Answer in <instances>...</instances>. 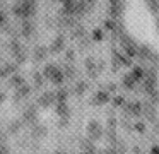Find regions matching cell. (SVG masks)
Masks as SVG:
<instances>
[{
	"instance_id": "cell-6",
	"label": "cell",
	"mask_w": 159,
	"mask_h": 154,
	"mask_svg": "<svg viewBox=\"0 0 159 154\" xmlns=\"http://www.w3.org/2000/svg\"><path fill=\"white\" fill-rule=\"evenodd\" d=\"M63 48H65V38H63V34H58V36L53 40V44L50 46V51H52V53H58Z\"/></svg>"
},
{
	"instance_id": "cell-21",
	"label": "cell",
	"mask_w": 159,
	"mask_h": 154,
	"mask_svg": "<svg viewBox=\"0 0 159 154\" xmlns=\"http://www.w3.org/2000/svg\"><path fill=\"white\" fill-rule=\"evenodd\" d=\"M55 96H57V101L58 103H67V96H69V92H67L65 87H60L58 91L55 92Z\"/></svg>"
},
{
	"instance_id": "cell-5",
	"label": "cell",
	"mask_w": 159,
	"mask_h": 154,
	"mask_svg": "<svg viewBox=\"0 0 159 154\" xmlns=\"http://www.w3.org/2000/svg\"><path fill=\"white\" fill-rule=\"evenodd\" d=\"M125 113L128 116H139L142 113V105L140 103H125Z\"/></svg>"
},
{
	"instance_id": "cell-42",
	"label": "cell",
	"mask_w": 159,
	"mask_h": 154,
	"mask_svg": "<svg viewBox=\"0 0 159 154\" xmlns=\"http://www.w3.org/2000/svg\"><path fill=\"white\" fill-rule=\"evenodd\" d=\"M151 154H159V146H152L151 147Z\"/></svg>"
},
{
	"instance_id": "cell-34",
	"label": "cell",
	"mask_w": 159,
	"mask_h": 154,
	"mask_svg": "<svg viewBox=\"0 0 159 154\" xmlns=\"http://www.w3.org/2000/svg\"><path fill=\"white\" fill-rule=\"evenodd\" d=\"M72 34H74L75 38H77V36H82V34H84V27H82V26H77V27H75V31H74Z\"/></svg>"
},
{
	"instance_id": "cell-11",
	"label": "cell",
	"mask_w": 159,
	"mask_h": 154,
	"mask_svg": "<svg viewBox=\"0 0 159 154\" xmlns=\"http://www.w3.org/2000/svg\"><path fill=\"white\" fill-rule=\"evenodd\" d=\"M80 147H82V152L96 154V147H94V144H93V140H91V139H84V140H80Z\"/></svg>"
},
{
	"instance_id": "cell-45",
	"label": "cell",
	"mask_w": 159,
	"mask_h": 154,
	"mask_svg": "<svg viewBox=\"0 0 159 154\" xmlns=\"http://www.w3.org/2000/svg\"><path fill=\"white\" fill-rule=\"evenodd\" d=\"M4 99H5V94H4V92H0V103L4 101Z\"/></svg>"
},
{
	"instance_id": "cell-27",
	"label": "cell",
	"mask_w": 159,
	"mask_h": 154,
	"mask_svg": "<svg viewBox=\"0 0 159 154\" xmlns=\"http://www.w3.org/2000/svg\"><path fill=\"white\" fill-rule=\"evenodd\" d=\"M63 77H65V75H63V72L60 70L58 74H57L55 77L52 79V82H53V84H57V86H60V84H62V82H63Z\"/></svg>"
},
{
	"instance_id": "cell-9",
	"label": "cell",
	"mask_w": 159,
	"mask_h": 154,
	"mask_svg": "<svg viewBox=\"0 0 159 154\" xmlns=\"http://www.w3.org/2000/svg\"><path fill=\"white\" fill-rule=\"evenodd\" d=\"M36 118H38V111H36V108L34 106H28L26 111H24V120L29 122V123H33V122H36Z\"/></svg>"
},
{
	"instance_id": "cell-12",
	"label": "cell",
	"mask_w": 159,
	"mask_h": 154,
	"mask_svg": "<svg viewBox=\"0 0 159 154\" xmlns=\"http://www.w3.org/2000/svg\"><path fill=\"white\" fill-rule=\"evenodd\" d=\"M16 70H17V67L12 63H5L4 67H0V77H9V75H14Z\"/></svg>"
},
{
	"instance_id": "cell-41",
	"label": "cell",
	"mask_w": 159,
	"mask_h": 154,
	"mask_svg": "<svg viewBox=\"0 0 159 154\" xmlns=\"http://www.w3.org/2000/svg\"><path fill=\"white\" fill-rule=\"evenodd\" d=\"M149 7H151V9H156V10H159V2H149Z\"/></svg>"
},
{
	"instance_id": "cell-35",
	"label": "cell",
	"mask_w": 159,
	"mask_h": 154,
	"mask_svg": "<svg viewBox=\"0 0 159 154\" xmlns=\"http://www.w3.org/2000/svg\"><path fill=\"white\" fill-rule=\"evenodd\" d=\"M115 127H116V120H115V118H110V120H108V128L113 130Z\"/></svg>"
},
{
	"instance_id": "cell-46",
	"label": "cell",
	"mask_w": 159,
	"mask_h": 154,
	"mask_svg": "<svg viewBox=\"0 0 159 154\" xmlns=\"http://www.w3.org/2000/svg\"><path fill=\"white\" fill-rule=\"evenodd\" d=\"M79 154H89V152H79Z\"/></svg>"
},
{
	"instance_id": "cell-36",
	"label": "cell",
	"mask_w": 159,
	"mask_h": 154,
	"mask_svg": "<svg viewBox=\"0 0 159 154\" xmlns=\"http://www.w3.org/2000/svg\"><path fill=\"white\" fill-rule=\"evenodd\" d=\"M67 123H69V118H60L58 127H60V128H65V127H67Z\"/></svg>"
},
{
	"instance_id": "cell-26",
	"label": "cell",
	"mask_w": 159,
	"mask_h": 154,
	"mask_svg": "<svg viewBox=\"0 0 159 154\" xmlns=\"http://www.w3.org/2000/svg\"><path fill=\"white\" fill-rule=\"evenodd\" d=\"M33 79H34V87H41L43 86V75L39 72H34L33 74Z\"/></svg>"
},
{
	"instance_id": "cell-30",
	"label": "cell",
	"mask_w": 159,
	"mask_h": 154,
	"mask_svg": "<svg viewBox=\"0 0 159 154\" xmlns=\"http://www.w3.org/2000/svg\"><path fill=\"white\" fill-rule=\"evenodd\" d=\"M104 26H106L110 31H113V33H115V31H118V26H116V22H113V21H106V22H104Z\"/></svg>"
},
{
	"instance_id": "cell-13",
	"label": "cell",
	"mask_w": 159,
	"mask_h": 154,
	"mask_svg": "<svg viewBox=\"0 0 159 154\" xmlns=\"http://www.w3.org/2000/svg\"><path fill=\"white\" fill-rule=\"evenodd\" d=\"M121 10H123V3L121 2H111L110 3V12H111V16H113V19L120 17Z\"/></svg>"
},
{
	"instance_id": "cell-17",
	"label": "cell",
	"mask_w": 159,
	"mask_h": 154,
	"mask_svg": "<svg viewBox=\"0 0 159 154\" xmlns=\"http://www.w3.org/2000/svg\"><path fill=\"white\" fill-rule=\"evenodd\" d=\"M86 68H87V72H89L91 77H93V79L96 77V70H98V67L94 65V60H93L91 57H87V58H86Z\"/></svg>"
},
{
	"instance_id": "cell-23",
	"label": "cell",
	"mask_w": 159,
	"mask_h": 154,
	"mask_svg": "<svg viewBox=\"0 0 159 154\" xmlns=\"http://www.w3.org/2000/svg\"><path fill=\"white\" fill-rule=\"evenodd\" d=\"M86 89H87V84L84 81H79L75 84V94H79V96H82L84 92H86Z\"/></svg>"
},
{
	"instance_id": "cell-29",
	"label": "cell",
	"mask_w": 159,
	"mask_h": 154,
	"mask_svg": "<svg viewBox=\"0 0 159 154\" xmlns=\"http://www.w3.org/2000/svg\"><path fill=\"white\" fill-rule=\"evenodd\" d=\"M21 128V122H19V120H14V122L11 123V127H9V132H17V130Z\"/></svg>"
},
{
	"instance_id": "cell-8",
	"label": "cell",
	"mask_w": 159,
	"mask_h": 154,
	"mask_svg": "<svg viewBox=\"0 0 159 154\" xmlns=\"http://www.w3.org/2000/svg\"><path fill=\"white\" fill-rule=\"evenodd\" d=\"M24 84H26L24 77H22V75H19V74H14L11 79H9V86H11V87H16V89H19L21 86H24Z\"/></svg>"
},
{
	"instance_id": "cell-10",
	"label": "cell",
	"mask_w": 159,
	"mask_h": 154,
	"mask_svg": "<svg viewBox=\"0 0 159 154\" xmlns=\"http://www.w3.org/2000/svg\"><path fill=\"white\" fill-rule=\"evenodd\" d=\"M57 115H58L60 118H70L69 105H67V103H58V105H57Z\"/></svg>"
},
{
	"instance_id": "cell-1",
	"label": "cell",
	"mask_w": 159,
	"mask_h": 154,
	"mask_svg": "<svg viewBox=\"0 0 159 154\" xmlns=\"http://www.w3.org/2000/svg\"><path fill=\"white\" fill-rule=\"evenodd\" d=\"M36 7H38L36 2H29V0H26V2L16 3V5L12 7V12H14L16 17H22L24 21H28V17L36 12Z\"/></svg>"
},
{
	"instance_id": "cell-4",
	"label": "cell",
	"mask_w": 159,
	"mask_h": 154,
	"mask_svg": "<svg viewBox=\"0 0 159 154\" xmlns=\"http://www.w3.org/2000/svg\"><path fill=\"white\" fill-rule=\"evenodd\" d=\"M121 46L125 48V51H127L128 58H130V57H135V55H137V50H135V46H134V43H132V40H130L128 36H125V34H121Z\"/></svg>"
},
{
	"instance_id": "cell-39",
	"label": "cell",
	"mask_w": 159,
	"mask_h": 154,
	"mask_svg": "<svg viewBox=\"0 0 159 154\" xmlns=\"http://www.w3.org/2000/svg\"><path fill=\"white\" fill-rule=\"evenodd\" d=\"M96 67H98V70H104V67H106V63H104V62L103 60H101V62H98V65H96Z\"/></svg>"
},
{
	"instance_id": "cell-32",
	"label": "cell",
	"mask_w": 159,
	"mask_h": 154,
	"mask_svg": "<svg viewBox=\"0 0 159 154\" xmlns=\"http://www.w3.org/2000/svg\"><path fill=\"white\" fill-rule=\"evenodd\" d=\"M113 105H115V106H120V105H125V99H123V96H116V98L113 99Z\"/></svg>"
},
{
	"instance_id": "cell-19",
	"label": "cell",
	"mask_w": 159,
	"mask_h": 154,
	"mask_svg": "<svg viewBox=\"0 0 159 154\" xmlns=\"http://www.w3.org/2000/svg\"><path fill=\"white\" fill-rule=\"evenodd\" d=\"M132 77L135 79V81H142V77H145V70L142 67H139V65H135L134 68H132Z\"/></svg>"
},
{
	"instance_id": "cell-43",
	"label": "cell",
	"mask_w": 159,
	"mask_h": 154,
	"mask_svg": "<svg viewBox=\"0 0 159 154\" xmlns=\"http://www.w3.org/2000/svg\"><path fill=\"white\" fill-rule=\"evenodd\" d=\"M0 154H9L7 146H0Z\"/></svg>"
},
{
	"instance_id": "cell-40",
	"label": "cell",
	"mask_w": 159,
	"mask_h": 154,
	"mask_svg": "<svg viewBox=\"0 0 159 154\" xmlns=\"http://www.w3.org/2000/svg\"><path fill=\"white\" fill-rule=\"evenodd\" d=\"M152 101H156V103H159V92L157 91H154V92H152Z\"/></svg>"
},
{
	"instance_id": "cell-24",
	"label": "cell",
	"mask_w": 159,
	"mask_h": 154,
	"mask_svg": "<svg viewBox=\"0 0 159 154\" xmlns=\"http://www.w3.org/2000/svg\"><path fill=\"white\" fill-rule=\"evenodd\" d=\"M142 110H144V113H145V116H147L149 120H151V122H154L156 120V116H154V110H152V106L151 105H145V106H142Z\"/></svg>"
},
{
	"instance_id": "cell-2",
	"label": "cell",
	"mask_w": 159,
	"mask_h": 154,
	"mask_svg": "<svg viewBox=\"0 0 159 154\" xmlns=\"http://www.w3.org/2000/svg\"><path fill=\"white\" fill-rule=\"evenodd\" d=\"M86 133H87V137H89L91 140L101 139V135H103L101 123L96 122V120H89V122H87V125H86Z\"/></svg>"
},
{
	"instance_id": "cell-22",
	"label": "cell",
	"mask_w": 159,
	"mask_h": 154,
	"mask_svg": "<svg viewBox=\"0 0 159 154\" xmlns=\"http://www.w3.org/2000/svg\"><path fill=\"white\" fill-rule=\"evenodd\" d=\"M135 82H137V81L132 77V74L123 75V86H125L127 89H134V87H135Z\"/></svg>"
},
{
	"instance_id": "cell-3",
	"label": "cell",
	"mask_w": 159,
	"mask_h": 154,
	"mask_svg": "<svg viewBox=\"0 0 159 154\" xmlns=\"http://www.w3.org/2000/svg\"><path fill=\"white\" fill-rule=\"evenodd\" d=\"M55 101H57V96H55V92H50V91L43 92V94L38 98V105L45 106V108H48V106H52Z\"/></svg>"
},
{
	"instance_id": "cell-37",
	"label": "cell",
	"mask_w": 159,
	"mask_h": 154,
	"mask_svg": "<svg viewBox=\"0 0 159 154\" xmlns=\"http://www.w3.org/2000/svg\"><path fill=\"white\" fill-rule=\"evenodd\" d=\"M74 58H75V53H74V50H67V60L72 62Z\"/></svg>"
},
{
	"instance_id": "cell-7",
	"label": "cell",
	"mask_w": 159,
	"mask_h": 154,
	"mask_svg": "<svg viewBox=\"0 0 159 154\" xmlns=\"http://www.w3.org/2000/svg\"><path fill=\"white\" fill-rule=\"evenodd\" d=\"M60 72V67L58 65H55V63H48L45 68H43V77H46V79H50L52 81L53 77H55L57 74Z\"/></svg>"
},
{
	"instance_id": "cell-14",
	"label": "cell",
	"mask_w": 159,
	"mask_h": 154,
	"mask_svg": "<svg viewBox=\"0 0 159 154\" xmlns=\"http://www.w3.org/2000/svg\"><path fill=\"white\" fill-rule=\"evenodd\" d=\"M29 92H31V87H29L28 84H24V86H21V87L16 91V94H14V101H19L21 98H24V96H28Z\"/></svg>"
},
{
	"instance_id": "cell-18",
	"label": "cell",
	"mask_w": 159,
	"mask_h": 154,
	"mask_svg": "<svg viewBox=\"0 0 159 154\" xmlns=\"http://www.w3.org/2000/svg\"><path fill=\"white\" fill-rule=\"evenodd\" d=\"M21 29H22V34H24L26 38H29V36H31V33H33V29H34V26H33L31 21H22Z\"/></svg>"
},
{
	"instance_id": "cell-44",
	"label": "cell",
	"mask_w": 159,
	"mask_h": 154,
	"mask_svg": "<svg viewBox=\"0 0 159 154\" xmlns=\"http://www.w3.org/2000/svg\"><path fill=\"white\" fill-rule=\"evenodd\" d=\"M4 22H5V14L0 10V24H4Z\"/></svg>"
},
{
	"instance_id": "cell-33",
	"label": "cell",
	"mask_w": 159,
	"mask_h": 154,
	"mask_svg": "<svg viewBox=\"0 0 159 154\" xmlns=\"http://www.w3.org/2000/svg\"><path fill=\"white\" fill-rule=\"evenodd\" d=\"M134 128L137 130V132H144V130H145L144 122H137V123H135V127H134Z\"/></svg>"
},
{
	"instance_id": "cell-16",
	"label": "cell",
	"mask_w": 159,
	"mask_h": 154,
	"mask_svg": "<svg viewBox=\"0 0 159 154\" xmlns=\"http://www.w3.org/2000/svg\"><path fill=\"white\" fill-rule=\"evenodd\" d=\"M110 101V94H108L106 91H98L96 94H94V103H101V105H104V103Z\"/></svg>"
},
{
	"instance_id": "cell-15",
	"label": "cell",
	"mask_w": 159,
	"mask_h": 154,
	"mask_svg": "<svg viewBox=\"0 0 159 154\" xmlns=\"http://www.w3.org/2000/svg\"><path fill=\"white\" fill-rule=\"evenodd\" d=\"M33 57H34V60L36 62H41V60H45V57H46V48L45 46H36L34 48V53H33Z\"/></svg>"
},
{
	"instance_id": "cell-25",
	"label": "cell",
	"mask_w": 159,
	"mask_h": 154,
	"mask_svg": "<svg viewBox=\"0 0 159 154\" xmlns=\"http://www.w3.org/2000/svg\"><path fill=\"white\" fill-rule=\"evenodd\" d=\"M103 38H104L103 29H101V27H94V29H93V40L94 41H101Z\"/></svg>"
},
{
	"instance_id": "cell-31",
	"label": "cell",
	"mask_w": 159,
	"mask_h": 154,
	"mask_svg": "<svg viewBox=\"0 0 159 154\" xmlns=\"http://www.w3.org/2000/svg\"><path fill=\"white\" fill-rule=\"evenodd\" d=\"M65 75L67 77H74V75H75V68L70 67V65H67L65 67Z\"/></svg>"
},
{
	"instance_id": "cell-28",
	"label": "cell",
	"mask_w": 159,
	"mask_h": 154,
	"mask_svg": "<svg viewBox=\"0 0 159 154\" xmlns=\"http://www.w3.org/2000/svg\"><path fill=\"white\" fill-rule=\"evenodd\" d=\"M16 55V62H17V63H24L26 62V51H17V53H14Z\"/></svg>"
},
{
	"instance_id": "cell-20",
	"label": "cell",
	"mask_w": 159,
	"mask_h": 154,
	"mask_svg": "<svg viewBox=\"0 0 159 154\" xmlns=\"http://www.w3.org/2000/svg\"><path fill=\"white\" fill-rule=\"evenodd\" d=\"M46 135V128L43 125H39V123H34L33 125V137H36V139H39V137Z\"/></svg>"
},
{
	"instance_id": "cell-38",
	"label": "cell",
	"mask_w": 159,
	"mask_h": 154,
	"mask_svg": "<svg viewBox=\"0 0 159 154\" xmlns=\"http://www.w3.org/2000/svg\"><path fill=\"white\" fill-rule=\"evenodd\" d=\"M106 87H108V91H111V92H113V91H116V84H115V82H108V86H106Z\"/></svg>"
}]
</instances>
